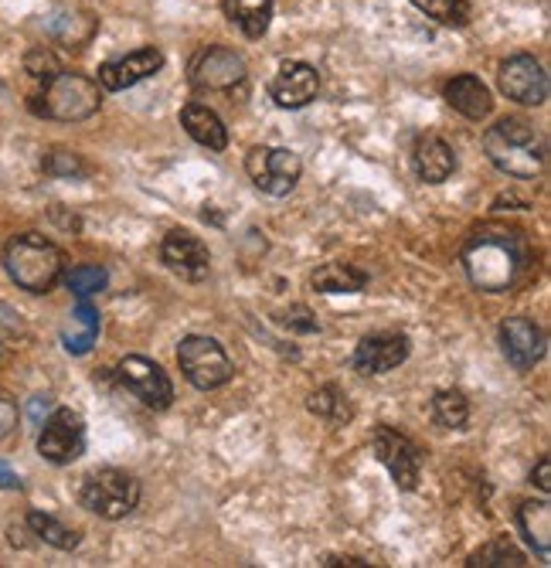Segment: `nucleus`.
<instances>
[{
    "label": "nucleus",
    "mask_w": 551,
    "mask_h": 568,
    "mask_svg": "<svg viewBox=\"0 0 551 568\" xmlns=\"http://www.w3.org/2000/svg\"><path fill=\"white\" fill-rule=\"evenodd\" d=\"M409 357L406 334H368L355 347V372L361 375H385Z\"/></svg>",
    "instance_id": "nucleus-16"
},
{
    "label": "nucleus",
    "mask_w": 551,
    "mask_h": 568,
    "mask_svg": "<svg viewBox=\"0 0 551 568\" xmlns=\"http://www.w3.org/2000/svg\"><path fill=\"white\" fill-rule=\"evenodd\" d=\"M103 106V95L99 85L79 72H55L48 82H41V92L31 99V110L59 120V123H82L99 113Z\"/></svg>",
    "instance_id": "nucleus-4"
},
{
    "label": "nucleus",
    "mask_w": 551,
    "mask_h": 568,
    "mask_svg": "<svg viewBox=\"0 0 551 568\" xmlns=\"http://www.w3.org/2000/svg\"><path fill=\"white\" fill-rule=\"evenodd\" d=\"M177 365L197 392H215L232 382V357L215 337L191 334L177 347Z\"/></svg>",
    "instance_id": "nucleus-6"
},
{
    "label": "nucleus",
    "mask_w": 551,
    "mask_h": 568,
    "mask_svg": "<svg viewBox=\"0 0 551 568\" xmlns=\"http://www.w3.org/2000/svg\"><path fill=\"white\" fill-rule=\"evenodd\" d=\"M467 565L470 568H508V565L511 568H521L524 565V555L508 538H497V541L483 545L480 551H473Z\"/></svg>",
    "instance_id": "nucleus-28"
},
{
    "label": "nucleus",
    "mask_w": 551,
    "mask_h": 568,
    "mask_svg": "<svg viewBox=\"0 0 551 568\" xmlns=\"http://www.w3.org/2000/svg\"><path fill=\"white\" fill-rule=\"evenodd\" d=\"M225 18L245 34V38H263L273 21V0H222Z\"/></svg>",
    "instance_id": "nucleus-22"
},
{
    "label": "nucleus",
    "mask_w": 551,
    "mask_h": 568,
    "mask_svg": "<svg viewBox=\"0 0 551 568\" xmlns=\"http://www.w3.org/2000/svg\"><path fill=\"white\" fill-rule=\"evenodd\" d=\"M0 490H21V477L4 463H0Z\"/></svg>",
    "instance_id": "nucleus-37"
},
{
    "label": "nucleus",
    "mask_w": 551,
    "mask_h": 568,
    "mask_svg": "<svg viewBox=\"0 0 551 568\" xmlns=\"http://www.w3.org/2000/svg\"><path fill=\"white\" fill-rule=\"evenodd\" d=\"M307 408L314 412V416H320V419H327V423H334V426L350 423V416H355V408H350L347 392H340L337 385H324V388H317V392L310 395Z\"/></svg>",
    "instance_id": "nucleus-27"
},
{
    "label": "nucleus",
    "mask_w": 551,
    "mask_h": 568,
    "mask_svg": "<svg viewBox=\"0 0 551 568\" xmlns=\"http://www.w3.org/2000/svg\"><path fill=\"white\" fill-rule=\"evenodd\" d=\"M500 347L518 372H531L548 351V337L531 317H508L500 324Z\"/></svg>",
    "instance_id": "nucleus-15"
},
{
    "label": "nucleus",
    "mask_w": 551,
    "mask_h": 568,
    "mask_svg": "<svg viewBox=\"0 0 551 568\" xmlns=\"http://www.w3.org/2000/svg\"><path fill=\"white\" fill-rule=\"evenodd\" d=\"M44 174H52V178H79V174H85V164L79 161V153H72V150H52L44 158Z\"/></svg>",
    "instance_id": "nucleus-31"
},
{
    "label": "nucleus",
    "mask_w": 551,
    "mask_h": 568,
    "mask_svg": "<svg viewBox=\"0 0 551 568\" xmlns=\"http://www.w3.org/2000/svg\"><path fill=\"white\" fill-rule=\"evenodd\" d=\"M446 102L453 106L460 116L467 120H487L490 110H493V99H490V89L477 79V75H457L446 82Z\"/></svg>",
    "instance_id": "nucleus-18"
},
{
    "label": "nucleus",
    "mask_w": 551,
    "mask_h": 568,
    "mask_svg": "<svg viewBox=\"0 0 551 568\" xmlns=\"http://www.w3.org/2000/svg\"><path fill=\"white\" fill-rule=\"evenodd\" d=\"M283 324L289 327V331H299V334H314V331H320V324L314 321V314L304 306V303H296V306H289L286 314H283Z\"/></svg>",
    "instance_id": "nucleus-34"
},
{
    "label": "nucleus",
    "mask_w": 551,
    "mask_h": 568,
    "mask_svg": "<svg viewBox=\"0 0 551 568\" xmlns=\"http://www.w3.org/2000/svg\"><path fill=\"white\" fill-rule=\"evenodd\" d=\"M432 419L442 426V429H463L467 419H470V402L463 392L457 388H442L432 395Z\"/></svg>",
    "instance_id": "nucleus-26"
},
{
    "label": "nucleus",
    "mask_w": 551,
    "mask_h": 568,
    "mask_svg": "<svg viewBox=\"0 0 551 568\" xmlns=\"http://www.w3.org/2000/svg\"><path fill=\"white\" fill-rule=\"evenodd\" d=\"M320 92V75L307 62H283L269 82V95L279 110H304Z\"/></svg>",
    "instance_id": "nucleus-14"
},
{
    "label": "nucleus",
    "mask_w": 551,
    "mask_h": 568,
    "mask_svg": "<svg viewBox=\"0 0 551 568\" xmlns=\"http://www.w3.org/2000/svg\"><path fill=\"white\" fill-rule=\"evenodd\" d=\"M24 69H28V75L38 79V82H48L55 72H62V69H59V59L52 55V51H44V48H34V51H31V55L24 59Z\"/></svg>",
    "instance_id": "nucleus-32"
},
{
    "label": "nucleus",
    "mask_w": 551,
    "mask_h": 568,
    "mask_svg": "<svg viewBox=\"0 0 551 568\" xmlns=\"http://www.w3.org/2000/svg\"><path fill=\"white\" fill-rule=\"evenodd\" d=\"M95 337H99V310L85 296H79L69 321L62 324V344L69 354L82 357L95 347Z\"/></svg>",
    "instance_id": "nucleus-21"
},
{
    "label": "nucleus",
    "mask_w": 551,
    "mask_h": 568,
    "mask_svg": "<svg viewBox=\"0 0 551 568\" xmlns=\"http://www.w3.org/2000/svg\"><path fill=\"white\" fill-rule=\"evenodd\" d=\"M89 14H59L55 21H52V31H55V38H62L69 48H82L89 38L82 34V31H75V24L79 21H85Z\"/></svg>",
    "instance_id": "nucleus-33"
},
{
    "label": "nucleus",
    "mask_w": 551,
    "mask_h": 568,
    "mask_svg": "<svg viewBox=\"0 0 551 568\" xmlns=\"http://www.w3.org/2000/svg\"><path fill=\"white\" fill-rule=\"evenodd\" d=\"M28 528L44 541V545H52V548H62V551H72L79 548L82 535L75 528H65L59 518H52V514H44V510H31L28 514Z\"/></svg>",
    "instance_id": "nucleus-25"
},
{
    "label": "nucleus",
    "mask_w": 551,
    "mask_h": 568,
    "mask_svg": "<svg viewBox=\"0 0 551 568\" xmlns=\"http://www.w3.org/2000/svg\"><path fill=\"white\" fill-rule=\"evenodd\" d=\"M79 500L85 510L99 514V518L106 521H123L126 514L136 510L140 504V480L126 470H95L82 480V490H79Z\"/></svg>",
    "instance_id": "nucleus-5"
},
{
    "label": "nucleus",
    "mask_w": 551,
    "mask_h": 568,
    "mask_svg": "<svg viewBox=\"0 0 551 568\" xmlns=\"http://www.w3.org/2000/svg\"><path fill=\"white\" fill-rule=\"evenodd\" d=\"M116 378L146 408H157L161 412V408H167L174 402V385H171L167 372L161 365H154L150 357H140V354L123 357L120 368H116Z\"/></svg>",
    "instance_id": "nucleus-11"
},
{
    "label": "nucleus",
    "mask_w": 551,
    "mask_h": 568,
    "mask_svg": "<svg viewBox=\"0 0 551 568\" xmlns=\"http://www.w3.org/2000/svg\"><path fill=\"white\" fill-rule=\"evenodd\" d=\"M161 260H164V266L174 276H181L187 283H202L208 276V270H212V252H208V245L197 239V235L184 232V229L167 232V239L161 245Z\"/></svg>",
    "instance_id": "nucleus-12"
},
{
    "label": "nucleus",
    "mask_w": 551,
    "mask_h": 568,
    "mask_svg": "<svg viewBox=\"0 0 551 568\" xmlns=\"http://www.w3.org/2000/svg\"><path fill=\"white\" fill-rule=\"evenodd\" d=\"M463 270L480 293H508L524 270V245L518 232L480 229L463 248Z\"/></svg>",
    "instance_id": "nucleus-1"
},
{
    "label": "nucleus",
    "mask_w": 551,
    "mask_h": 568,
    "mask_svg": "<svg viewBox=\"0 0 551 568\" xmlns=\"http://www.w3.org/2000/svg\"><path fill=\"white\" fill-rule=\"evenodd\" d=\"M164 69V55L161 48H140L126 59H116V62H106L99 69V85L110 89V92H123V89H133L136 82L157 75Z\"/></svg>",
    "instance_id": "nucleus-17"
},
{
    "label": "nucleus",
    "mask_w": 551,
    "mask_h": 568,
    "mask_svg": "<svg viewBox=\"0 0 551 568\" xmlns=\"http://www.w3.org/2000/svg\"><path fill=\"white\" fill-rule=\"evenodd\" d=\"M4 270L14 286L28 293H48L65 273V252L38 232L14 235L4 248Z\"/></svg>",
    "instance_id": "nucleus-3"
},
{
    "label": "nucleus",
    "mask_w": 551,
    "mask_h": 568,
    "mask_svg": "<svg viewBox=\"0 0 551 568\" xmlns=\"http://www.w3.org/2000/svg\"><path fill=\"white\" fill-rule=\"evenodd\" d=\"M500 92L521 106H541L548 99V72L531 55H514L500 65Z\"/></svg>",
    "instance_id": "nucleus-13"
},
{
    "label": "nucleus",
    "mask_w": 551,
    "mask_h": 568,
    "mask_svg": "<svg viewBox=\"0 0 551 568\" xmlns=\"http://www.w3.org/2000/svg\"><path fill=\"white\" fill-rule=\"evenodd\" d=\"M38 453L48 463H55V467H65V463L79 459L85 453V426L79 419V412L72 408L48 412V419L41 423V433H38Z\"/></svg>",
    "instance_id": "nucleus-9"
},
{
    "label": "nucleus",
    "mask_w": 551,
    "mask_h": 568,
    "mask_svg": "<svg viewBox=\"0 0 551 568\" xmlns=\"http://www.w3.org/2000/svg\"><path fill=\"white\" fill-rule=\"evenodd\" d=\"M518 528L528 538V545L538 551V558L551 555V507L548 500H528L518 507Z\"/></svg>",
    "instance_id": "nucleus-23"
},
{
    "label": "nucleus",
    "mask_w": 551,
    "mask_h": 568,
    "mask_svg": "<svg viewBox=\"0 0 551 568\" xmlns=\"http://www.w3.org/2000/svg\"><path fill=\"white\" fill-rule=\"evenodd\" d=\"M412 168L426 184H442L457 171V153L439 136H422L412 150Z\"/></svg>",
    "instance_id": "nucleus-19"
},
{
    "label": "nucleus",
    "mask_w": 551,
    "mask_h": 568,
    "mask_svg": "<svg viewBox=\"0 0 551 568\" xmlns=\"http://www.w3.org/2000/svg\"><path fill=\"white\" fill-rule=\"evenodd\" d=\"M412 4L446 28H463L470 21V0H412Z\"/></svg>",
    "instance_id": "nucleus-29"
},
{
    "label": "nucleus",
    "mask_w": 551,
    "mask_h": 568,
    "mask_svg": "<svg viewBox=\"0 0 551 568\" xmlns=\"http://www.w3.org/2000/svg\"><path fill=\"white\" fill-rule=\"evenodd\" d=\"M187 79L197 92H228L238 82H245V59L238 55V51L222 48V44L202 48L191 59Z\"/></svg>",
    "instance_id": "nucleus-10"
},
{
    "label": "nucleus",
    "mask_w": 551,
    "mask_h": 568,
    "mask_svg": "<svg viewBox=\"0 0 551 568\" xmlns=\"http://www.w3.org/2000/svg\"><path fill=\"white\" fill-rule=\"evenodd\" d=\"M181 126L187 130V136L194 143H202L208 150H225L228 146V126L222 123V116L202 102H187L181 110Z\"/></svg>",
    "instance_id": "nucleus-20"
},
{
    "label": "nucleus",
    "mask_w": 551,
    "mask_h": 568,
    "mask_svg": "<svg viewBox=\"0 0 551 568\" xmlns=\"http://www.w3.org/2000/svg\"><path fill=\"white\" fill-rule=\"evenodd\" d=\"M245 171L263 194L286 197L296 187L299 174H304V164L286 146H253L245 158Z\"/></svg>",
    "instance_id": "nucleus-7"
},
{
    "label": "nucleus",
    "mask_w": 551,
    "mask_h": 568,
    "mask_svg": "<svg viewBox=\"0 0 551 568\" xmlns=\"http://www.w3.org/2000/svg\"><path fill=\"white\" fill-rule=\"evenodd\" d=\"M371 449L378 456L381 467L391 474L395 487L398 490H416L419 487V477H422V453L419 446L391 426H378L375 436H371Z\"/></svg>",
    "instance_id": "nucleus-8"
},
{
    "label": "nucleus",
    "mask_w": 551,
    "mask_h": 568,
    "mask_svg": "<svg viewBox=\"0 0 551 568\" xmlns=\"http://www.w3.org/2000/svg\"><path fill=\"white\" fill-rule=\"evenodd\" d=\"M483 150H487L490 164L500 174L518 178V181L538 178L541 168H544V140H541V133L528 120H518V116L493 123L483 133Z\"/></svg>",
    "instance_id": "nucleus-2"
},
{
    "label": "nucleus",
    "mask_w": 551,
    "mask_h": 568,
    "mask_svg": "<svg viewBox=\"0 0 551 568\" xmlns=\"http://www.w3.org/2000/svg\"><path fill=\"white\" fill-rule=\"evenodd\" d=\"M368 286V273L350 263H327L314 273L317 293H361Z\"/></svg>",
    "instance_id": "nucleus-24"
},
{
    "label": "nucleus",
    "mask_w": 551,
    "mask_h": 568,
    "mask_svg": "<svg viewBox=\"0 0 551 568\" xmlns=\"http://www.w3.org/2000/svg\"><path fill=\"white\" fill-rule=\"evenodd\" d=\"M531 484H538L541 494L551 490V459H548V456L538 459V467H534V474H531Z\"/></svg>",
    "instance_id": "nucleus-36"
},
{
    "label": "nucleus",
    "mask_w": 551,
    "mask_h": 568,
    "mask_svg": "<svg viewBox=\"0 0 551 568\" xmlns=\"http://www.w3.org/2000/svg\"><path fill=\"white\" fill-rule=\"evenodd\" d=\"M18 429V405L0 395V439H8Z\"/></svg>",
    "instance_id": "nucleus-35"
},
{
    "label": "nucleus",
    "mask_w": 551,
    "mask_h": 568,
    "mask_svg": "<svg viewBox=\"0 0 551 568\" xmlns=\"http://www.w3.org/2000/svg\"><path fill=\"white\" fill-rule=\"evenodd\" d=\"M324 565H344V568H365V561H358V558H347V555H344V558H340V555H330V558H327Z\"/></svg>",
    "instance_id": "nucleus-38"
},
{
    "label": "nucleus",
    "mask_w": 551,
    "mask_h": 568,
    "mask_svg": "<svg viewBox=\"0 0 551 568\" xmlns=\"http://www.w3.org/2000/svg\"><path fill=\"white\" fill-rule=\"evenodd\" d=\"M65 276V286L75 293V296H95V293H103L106 290V283H110V273L103 270V266H72L69 273H62Z\"/></svg>",
    "instance_id": "nucleus-30"
}]
</instances>
